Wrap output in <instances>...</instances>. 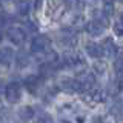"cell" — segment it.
<instances>
[{
	"label": "cell",
	"instance_id": "1",
	"mask_svg": "<svg viewBox=\"0 0 123 123\" xmlns=\"http://www.w3.org/2000/svg\"><path fill=\"white\" fill-rule=\"evenodd\" d=\"M51 38L45 34H40V36H36L31 42V51L37 55H46L48 52H51Z\"/></svg>",
	"mask_w": 123,
	"mask_h": 123
},
{
	"label": "cell",
	"instance_id": "8",
	"mask_svg": "<svg viewBox=\"0 0 123 123\" xmlns=\"http://www.w3.org/2000/svg\"><path fill=\"white\" fill-rule=\"evenodd\" d=\"M25 83H26V88H28L31 92H36V89L40 86V79H38L37 75H29L28 79L25 80Z\"/></svg>",
	"mask_w": 123,
	"mask_h": 123
},
{
	"label": "cell",
	"instance_id": "14",
	"mask_svg": "<svg viewBox=\"0 0 123 123\" xmlns=\"http://www.w3.org/2000/svg\"><path fill=\"white\" fill-rule=\"evenodd\" d=\"M114 32L117 34V36H120V37H123V23H115L114 25Z\"/></svg>",
	"mask_w": 123,
	"mask_h": 123
},
{
	"label": "cell",
	"instance_id": "13",
	"mask_svg": "<svg viewBox=\"0 0 123 123\" xmlns=\"http://www.w3.org/2000/svg\"><path fill=\"white\" fill-rule=\"evenodd\" d=\"M15 63H17L18 66H26V65H29V57L26 55V54H18V55L15 57Z\"/></svg>",
	"mask_w": 123,
	"mask_h": 123
},
{
	"label": "cell",
	"instance_id": "12",
	"mask_svg": "<svg viewBox=\"0 0 123 123\" xmlns=\"http://www.w3.org/2000/svg\"><path fill=\"white\" fill-rule=\"evenodd\" d=\"M36 123H52V118H51L49 114L40 112V114H37V117H36Z\"/></svg>",
	"mask_w": 123,
	"mask_h": 123
},
{
	"label": "cell",
	"instance_id": "7",
	"mask_svg": "<svg viewBox=\"0 0 123 123\" xmlns=\"http://www.w3.org/2000/svg\"><path fill=\"white\" fill-rule=\"evenodd\" d=\"M18 117L22 118V120H31V118L36 117V111H34L32 106H23L18 109Z\"/></svg>",
	"mask_w": 123,
	"mask_h": 123
},
{
	"label": "cell",
	"instance_id": "9",
	"mask_svg": "<svg viewBox=\"0 0 123 123\" xmlns=\"http://www.w3.org/2000/svg\"><path fill=\"white\" fill-rule=\"evenodd\" d=\"M31 6L32 3L31 2H17V11L20 15H28L31 11Z\"/></svg>",
	"mask_w": 123,
	"mask_h": 123
},
{
	"label": "cell",
	"instance_id": "2",
	"mask_svg": "<svg viewBox=\"0 0 123 123\" xmlns=\"http://www.w3.org/2000/svg\"><path fill=\"white\" fill-rule=\"evenodd\" d=\"M6 37L9 38L14 45L20 46V45L25 43V40H26V32L20 26H8L6 28Z\"/></svg>",
	"mask_w": 123,
	"mask_h": 123
},
{
	"label": "cell",
	"instance_id": "3",
	"mask_svg": "<svg viewBox=\"0 0 123 123\" xmlns=\"http://www.w3.org/2000/svg\"><path fill=\"white\" fill-rule=\"evenodd\" d=\"M5 98L9 103H17L22 98V88L17 82H11L5 86Z\"/></svg>",
	"mask_w": 123,
	"mask_h": 123
},
{
	"label": "cell",
	"instance_id": "17",
	"mask_svg": "<svg viewBox=\"0 0 123 123\" xmlns=\"http://www.w3.org/2000/svg\"><path fill=\"white\" fill-rule=\"evenodd\" d=\"M2 38H3V36H2V34H0V42H2Z\"/></svg>",
	"mask_w": 123,
	"mask_h": 123
},
{
	"label": "cell",
	"instance_id": "4",
	"mask_svg": "<svg viewBox=\"0 0 123 123\" xmlns=\"http://www.w3.org/2000/svg\"><path fill=\"white\" fill-rule=\"evenodd\" d=\"M102 48H103V57H106V59H115L117 57L118 48L112 38H105L102 43Z\"/></svg>",
	"mask_w": 123,
	"mask_h": 123
},
{
	"label": "cell",
	"instance_id": "16",
	"mask_svg": "<svg viewBox=\"0 0 123 123\" xmlns=\"http://www.w3.org/2000/svg\"><path fill=\"white\" fill-rule=\"evenodd\" d=\"M120 23H123V14H122V17H120Z\"/></svg>",
	"mask_w": 123,
	"mask_h": 123
},
{
	"label": "cell",
	"instance_id": "6",
	"mask_svg": "<svg viewBox=\"0 0 123 123\" xmlns=\"http://www.w3.org/2000/svg\"><path fill=\"white\" fill-rule=\"evenodd\" d=\"M14 60V52L11 48H3L0 49V65L2 66H9Z\"/></svg>",
	"mask_w": 123,
	"mask_h": 123
},
{
	"label": "cell",
	"instance_id": "5",
	"mask_svg": "<svg viewBox=\"0 0 123 123\" xmlns=\"http://www.w3.org/2000/svg\"><path fill=\"white\" fill-rule=\"evenodd\" d=\"M86 52L94 59H100L103 57V48L102 43H95V42H88L86 43Z\"/></svg>",
	"mask_w": 123,
	"mask_h": 123
},
{
	"label": "cell",
	"instance_id": "10",
	"mask_svg": "<svg viewBox=\"0 0 123 123\" xmlns=\"http://www.w3.org/2000/svg\"><path fill=\"white\" fill-rule=\"evenodd\" d=\"M114 71H115V74H117L118 77L123 79V57L115 59V62H114Z\"/></svg>",
	"mask_w": 123,
	"mask_h": 123
},
{
	"label": "cell",
	"instance_id": "15",
	"mask_svg": "<svg viewBox=\"0 0 123 123\" xmlns=\"http://www.w3.org/2000/svg\"><path fill=\"white\" fill-rule=\"evenodd\" d=\"M92 123H103V120L100 117H94V120H92Z\"/></svg>",
	"mask_w": 123,
	"mask_h": 123
},
{
	"label": "cell",
	"instance_id": "11",
	"mask_svg": "<svg viewBox=\"0 0 123 123\" xmlns=\"http://www.w3.org/2000/svg\"><path fill=\"white\" fill-rule=\"evenodd\" d=\"M114 9H115L114 3H111V2H105V3H103V14H105L106 17H111V15L114 14Z\"/></svg>",
	"mask_w": 123,
	"mask_h": 123
}]
</instances>
